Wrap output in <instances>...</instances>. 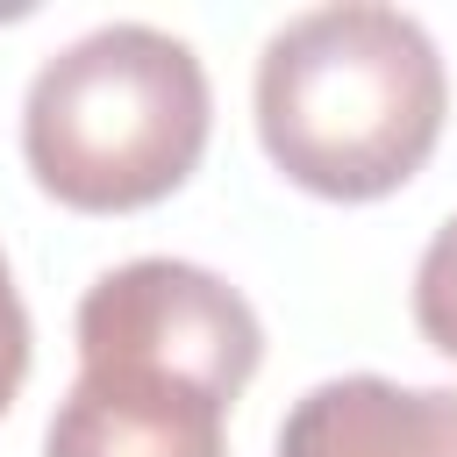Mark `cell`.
I'll use <instances>...</instances> for the list:
<instances>
[{"instance_id": "cell-1", "label": "cell", "mask_w": 457, "mask_h": 457, "mask_svg": "<svg viewBox=\"0 0 457 457\" xmlns=\"http://www.w3.org/2000/svg\"><path fill=\"white\" fill-rule=\"evenodd\" d=\"M450 114L436 36L386 0H336L278 21L257 50L264 157L321 200L407 186Z\"/></svg>"}, {"instance_id": "cell-2", "label": "cell", "mask_w": 457, "mask_h": 457, "mask_svg": "<svg viewBox=\"0 0 457 457\" xmlns=\"http://www.w3.org/2000/svg\"><path fill=\"white\" fill-rule=\"evenodd\" d=\"M207 121L214 93L193 43L150 21H107L36 64L21 100V157L64 207L129 214L193 179Z\"/></svg>"}, {"instance_id": "cell-3", "label": "cell", "mask_w": 457, "mask_h": 457, "mask_svg": "<svg viewBox=\"0 0 457 457\" xmlns=\"http://www.w3.org/2000/svg\"><path fill=\"white\" fill-rule=\"evenodd\" d=\"M79 371H143L193 386L221 407L257 378L264 321L257 307L207 264L186 257H129L100 271L79 300Z\"/></svg>"}, {"instance_id": "cell-4", "label": "cell", "mask_w": 457, "mask_h": 457, "mask_svg": "<svg viewBox=\"0 0 457 457\" xmlns=\"http://www.w3.org/2000/svg\"><path fill=\"white\" fill-rule=\"evenodd\" d=\"M228 407L143 378V371H79L43 428V457H228Z\"/></svg>"}, {"instance_id": "cell-5", "label": "cell", "mask_w": 457, "mask_h": 457, "mask_svg": "<svg viewBox=\"0 0 457 457\" xmlns=\"http://www.w3.org/2000/svg\"><path fill=\"white\" fill-rule=\"evenodd\" d=\"M278 457H457V386H400L378 371L321 378L278 421Z\"/></svg>"}, {"instance_id": "cell-6", "label": "cell", "mask_w": 457, "mask_h": 457, "mask_svg": "<svg viewBox=\"0 0 457 457\" xmlns=\"http://www.w3.org/2000/svg\"><path fill=\"white\" fill-rule=\"evenodd\" d=\"M414 328L443 357H457V214L428 236V250L414 264Z\"/></svg>"}, {"instance_id": "cell-7", "label": "cell", "mask_w": 457, "mask_h": 457, "mask_svg": "<svg viewBox=\"0 0 457 457\" xmlns=\"http://www.w3.org/2000/svg\"><path fill=\"white\" fill-rule=\"evenodd\" d=\"M29 307H21V293H14V271H7V250H0V414L14 407V393H21V378H29Z\"/></svg>"}]
</instances>
